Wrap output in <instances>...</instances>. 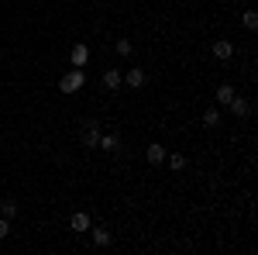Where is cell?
I'll return each instance as SVG.
<instances>
[{
    "mask_svg": "<svg viewBox=\"0 0 258 255\" xmlns=\"http://www.w3.org/2000/svg\"><path fill=\"white\" fill-rule=\"evenodd\" d=\"M83 83H86V73L76 66V69H69V73L59 79V93H76V90H83Z\"/></svg>",
    "mask_w": 258,
    "mask_h": 255,
    "instance_id": "1",
    "label": "cell"
},
{
    "mask_svg": "<svg viewBox=\"0 0 258 255\" xmlns=\"http://www.w3.org/2000/svg\"><path fill=\"white\" fill-rule=\"evenodd\" d=\"M80 138H83V145H86V148H97V141H100V124H97V121H86Z\"/></svg>",
    "mask_w": 258,
    "mask_h": 255,
    "instance_id": "2",
    "label": "cell"
},
{
    "mask_svg": "<svg viewBox=\"0 0 258 255\" xmlns=\"http://www.w3.org/2000/svg\"><path fill=\"white\" fill-rule=\"evenodd\" d=\"M120 83H127L131 90H141V86H145V69L131 66V69H127V76H120Z\"/></svg>",
    "mask_w": 258,
    "mask_h": 255,
    "instance_id": "3",
    "label": "cell"
},
{
    "mask_svg": "<svg viewBox=\"0 0 258 255\" xmlns=\"http://www.w3.org/2000/svg\"><path fill=\"white\" fill-rule=\"evenodd\" d=\"M210 52H214V59H220V62H227L231 59V56H234V45H231V41H214V48H210Z\"/></svg>",
    "mask_w": 258,
    "mask_h": 255,
    "instance_id": "4",
    "label": "cell"
},
{
    "mask_svg": "<svg viewBox=\"0 0 258 255\" xmlns=\"http://www.w3.org/2000/svg\"><path fill=\"white\" fill-rule=\"evenodd\" d=\"M145 159H148L152 166H159V162H165V145H159V141H152V145L145 148Z\"/></svg>",
    "mask_w": 258,
    "mask_h": 255,
    "instance_id": "5",
    "label": "cell"
},
{
    "mask_svg": "<svg viewBox=\"0 0 258 255\" xmlns=\"http://www.w3.org/2000/svg\"><path fill=\"white\" fill-rule=\"evenodd\" d=\"M90 235H93V245H97V248H110V245H114V235H110L107 228H93Z\"/></svg>",
    "mask_w": 258,
    "mask_h": 255,
    "instance_id": "6",
    "label": "cell"
},
{
    "mask_svg": "<svg viewBox=\"0 0 258 255\" xmlns=\"http://www.w3.org/2000/svg\"><path fill=\"white\" fill-rule=\"evenodd\" d=\"M227 107L234 111V118H248V111H251V104H248L244 97H238V93L231 97V104H227Z\"/></svg>",
    "mask_w": 258,
    "mask_h": 255,
    "instance_id": "7",
    "label": "cell"
},
{
    "mask_svg": "<svg viewBox=\"0 0 258 255\" xmlns=\"http://www.w3.org/2000/svg\"><path fill=\"white\" fill-rule=\"evenodd\" d=\"M69 224H73V231H90V214L76 211V214L69 217Z\"/></svg>",
    "mask_w": 258,
    "mask_h": 255,
    "instance_id": "8",
    "label": "cell"
},
{
    "mask_svg": "<svg viewBox=\"0 0 258 255\" xmlns=\"http://www.w3.org/2000/svg\"><path fill=\"white\" fill-rule=\"evenodd\" d=\"M234 93H238V90H234L231 83H220V86H217V93H214V97H217V104H231V97H234Z\"/></svg>",
    "mask_w": 258,
    "mask_h": 255,
    "instance_id": "9",
    "label": "cell"
},
{
    "mask_svg": "<svg viewBox=\"0 0 258 255\" xmlns=\"http://www.w3.org/2000/svg\"><path fill=\"white\" fill-rule=\"evenodd\" d=\"M103 86L107 90H120V69H107L103 73Z\"/></svg>",
    "mask_w": 258,
    "mask_h": 255,
    "instance_id": "10",
    "label": "cell"
},
{
    "mask_svg": "<svg viewBox=\"0 0 258 255\" xmlns=\"http://www.w3.org/2000/svg\"><path fill=\"white\" fill-rule=\"evenodd\" d=\"M0 217L14 221V217H18V203H14V200H4V203H0Z\"/></svg>",
    "mask_w": 258,
    "mask_h": 255,
    "instance_id": "11",
    "label": "cell"
},
{
    "mask_svg": "<svg viewBox=\"0 0 258 255\" xmlns=\"http://www.w3.org/2000/svg\"><path fill=\"white\" fill-rule=\"evenodd\" d=\"M97 148H103V152H117V138H114V135H100Z\"/></svg>",
    "mask_w": 258,
    "mask_h": 255,
    "instance_id": "12",
    "label": "cell"
},
{
    "mask_svg": "<svg viewBox=\"0 0 258 255\" xmlns=\"http://www.w3.org/2000/svg\"><path fill=\"white\" fill-rule=\"evenodd\" d=\"M86 59H90L86 45H76V48H73V66H86Z\"/></svg>",
    "mask_w": 258,
    "mask_h": 255,
    "instance_id": "13",
    "label": "cell"
},
{
    "mask_svg": "<svg viewBox=\"0 0 258 255\" xmlns=\"http://www.w3.org/2000/svg\"><path fill=\"white\" fill-rule=\"evenodd\" d=\"M165 159H169V166H172V169H186V156H182V152H172V156H169V152H165Z\"/></svg>",
    "mask_w": 258,
    "mask_h": 255,
    "instance_id": "14",
    "label": "cell"
},
{
    "mask_svg": "<svg viewBox=\"0 0 258 255\" xmlns=\"http://www.w3.org/2000/svg\"><path fill=\"white\" fill-rule=\"evenodd\" d=\"M203 124H207V128H217V124H220V111H217V107H210V111L203 114Z\"/></svg>",
    "mask_w": 258,
    "mask_h": 255,
    "instance_id": "15",
    "label": "cell"
},
{
    "mask_svg": "<svg viewBox=\"0 0 258 255\" xmlns=\"http://www.w3.org/2000/svg\"><path fill=\"white\" fill-rule=\"evenodd\" d=\"M244 28H248V31H255V28H258V14H255V11H244Z\"/></svg>",
    "mask_w": 258,
    "mask_h": 255,
    "instance_id": "16",
    "label": "cell"
},
{
    "mask_svg": "<svg viewBox=\"0 0 258 255\" xmlns=\"http://www.w3.org/2000/svg\"><path fill=\"white\" fill-rule=\"evenodd\" d=\"M114 48H117V56H131V48H135V45H131L127 38H117V45H114Z\"/></svg>",
    "mask_w": 258,
    "mask_h": 255,
    "instance_id": "17",
    "label": "cell"
},
{
    "mask_svg": "<svg viewBox=\"0 0 258 255\" xmlns=\"http://www.w3.org/2000/svg\"><path fill=\"white\" fill-rule=\"evenodd\" d=\"M11 235V221H7V217H0V238H7Z\"/></svg>",
    "mask_w": 258,
    "mask_h": 255,
    "instance_id": "18",
    "label": "cell"
}]
</instances>
